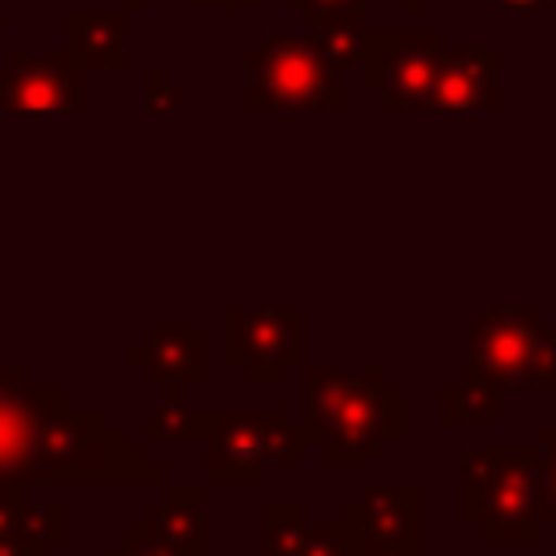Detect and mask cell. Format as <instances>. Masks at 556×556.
<instances>
[{"label": "cell", "instance_id": "cell-13", "mask_svg": "<svg viewBox=\"0 0 556 556\" xmlns=\"http://www.w3.org/2000/svg\"><path fill=\"white\" fill-rule=\"evenodd\" d=\"M65 52L83 74L117 70L126 61V9H70Z\"/></svg>", "mask_w": 556, "mask_h": 556}, {"label": "cell", "instance_id": "cell-10", "mask_svg": "<svg viewBox=\"0 0 556 556\" xmlns=\"http://www.w3.org/2000/svg\"><path fill=\"white\" fill-rule=\"evenodd\" d=\"M126 365L165 391L200 387L208 374V334L200 326H152L126 352Z\"/></svg>", "mask_w": 556, "mask_h": 556}, {"label": "cell", "instance_id": "cell-12", "mask_svg": "<svg viewBox=\"0 0 556 556\" xmlns=\"http://www.w3.org/2000/svg\"><path fill=\"white\" fill-rule=\"evenodd\" d=\"M500 104V52L495 48H443L430 109H495Z\"/></svg>", "mask_w": 556, "mask_h": 556}, {"label": "cell", "instance_id": "cell-19", "mask_svg": "<svg viewBox=\"0 0 556 556\" xmlns=\"http://www.w3.org/2000/svg\"><path fill=\"white\" fill-rule=\"evenodd\" d=\"M104 556H191V552H178L174 543H165V539H161L156 530H148L143 521H130V526L122 530V539L109 543Z\"/></svg>", "mask_w": 556, "mask_h": 556}, {"label": "cell", "instance_id": "cell-22", "mask_svg": "<svg viewBox=\"0 0 556 556\" xmlns=\"http://www.w3.org/2000/svg\"><path fill=\"white\" fill-rule=\"evenodd\" d=\"M187 9H265V0H187Z\"/></svg>", "mask_w": 556, "mask_h": 556}, {"label": "cell", "instance_id": "cell-1", "mask_svg": "<svg viewBox=\"0 0 556 556\" xmlns=\"http://www.w3.org/2000/svg\"><path fill=\"white\" fill-rule=\"evenodd\" d=\"M91 482L148 486L165 465L135 447L100 404H70L65 387H39L26 369H0V486Z\"/></svg>", "mask_w": 556, "mask_h": 556}, {"label": "cell", "instance_id": "cell-3", "mask_svg": "<svg viewBox=\"0 0 556 556\" xmlns=\"http://www.w3.org/2000/svg\"><path fill=\"white\" fill-rule=\"evenodd\" d=\"M460 517L482 543H539L547 534L543 460L530 443H482L460 460Z\"/></svg>", "mask_w": 556, "mask_h": 556}, {"label": "cell", "instance_id": "cell-14", "mask_svg": "<svg viewBox=\"0 0 556 556\" xmlns=\"http://www.w3.org/2000/svg\"><path fill=\"white\" fill-rule=\"evenodd\" d=\"M265 556H348L343 526H317L300 504L265 508Z\"/></svg>", "mask_w": 556, "mask_h": 556}, {"label": "cell", "instance_id": "cell-25", "mask_svg": "<svg viewBox=\"0 0 556 556\" xmlns=\"http://www.w3.org/2000/svg\"><path fill=\"white\" fill-rule=\"evenodd\" d=\"M4 26H9V13H4V9H0V30H4Z\"/></svg>", "mask_w": 556, "mask_h": 556}, {"label": "cell", "instance_id": "cell-20", "mask_svg": "<svg viewBox=\"0 0 556 556\" xmlns=\"http://www.w3.org/2000/svg\"><path fill=\"white\" fill-rule=\"evenodd\" d=\"M143 91H148V104L152 109H174L178 104V91L165 83V70H156V65L143 74Z\"/></svg>", "mask_w": 556, "mask_h": 556}, {"label": "cell", "instance_id": "cell-4", "mask_svg": "<svg viewBox=\"0 0 556 556\" xmlns=\"http://www.w3.org/2000/svg\"><path fill=\"white\" fill-rule=\"evenodd\" d=\"M204 482L213 486H252L274 465H300L308 439L287 421L278 404L248 408H213L204 417Z\"/></svg>", "mask_w": 556, "mask_h": 556}, {"label": "cell", "instance_id": "cell-17", "mask_svg": "<svg viewBox=\"0 0 556 556\" xmlns=\"http://www.w3.org/2000/svg\"><path fill=\"white\" fill-rule=\"evenodd\" d=\"M439 408H443V421H447V426H460V421L495 426V421H500V387L486 382V378L460 374V382H447V387H443Z\"/></svg>", "mask_w": 556, "mask_h": 556}, {"label": "cell", "instance_id": "cell-21", "mask_svg": "<svg viewBox=\"0 0 556 556\" xmlns=\"http://www.w3.org/2000/svg\"><path fill=\"white\" fill-rule=\"evenodd\" d=\"M495 13H539V9H556V0H482Z\"/></svg>", "mask_w": 556, "mask_h": 556}, {"label": "cell", "instance_id": "cell-6", "mask_svg": "<svg viewBox=\"0 0 556 556\" xmlns=\"http://www.w3.org/2000/svg\"><path fill=\"white\" fill-rule=\"evenodd\" d=\"M248 109H339L343 83L317 35H274L243 52Z\"/></svg>", "mask_w": 556, "mask_h": 556}, {"label": "cell", "instance_id": "cell-11", "mask_svg": "<svg viewBox=\"0 0 556 556\" xmlns=\"http://www.w3.org/2000/svg\"><path fill=\"white\" fill-rule=\"evenodd\" d=\"M348 543H421V486L417 482H378L365 486L343 513Z\"/></svg>", "mask_w": 556, "mask_h": 556}, {"label": "cell", "instance_id": "cell-24", "mask_svg": "<svg viewBox=\"0 0 556 556\" xmlns=\"http://www.w3.org/2000/svg\"><path fill=\"white\" fill-rule=\"evenodd\" d=\"M143 4H148V0H126V9H143Z\"/></svg>", "mask_w": 556, "mask_h": 556}, {"label": "cell", "instance_id": "cell-23", "mask_svg": "<svg viewBox=\"0 0 556 556\" xmlns=\"http://www.w3.org/2000/svg\"><path fill=\"white\" fill-rule=\"evenodd\" d=\"M421 4H426V0H404V9H421Z\"/></svg>", "mask_w": 556, "mask_h": 556}, {"label": "cell", "instance_id": "cell-18", "mask_svg": "<svg viewBox=\"0 0 556 556\" xmlns=\"http://www.w3.org/2000/svg\"><path fill=\"white\" fill-rule=\"evenodd\" d=\"M287 9L304 22V30H326L339 22H365L361 0H287Z\"/></svg>", "mask_w": 556, "mask_h": 556}, {"label": "cell", "instance_id": "cell-2", "mask_svg": "<svg viewBox=\"0 0 556 556\" xmlns=\"http://www.w3.org/2000/svg\"><path fill=\"white\" fill-rule=\"evenodd\" d=\"M300 430L326 465H378L404 443V391L378 365H308Z\"/></svg>", "mask_w": 556, "mask_h": 556}, {"label": "cell", "instance_id": "cell-5", "mask_svg": "<svg viewBox=\"0 0 556 556\" xmlns=\"http://www.w3.org/2000/svg\"><path fill=\"white\" fill-rule=\"evenodd\" d=\"M465 374L495 387H556V326L543 308H482L465 334Z\"/></svg>", "mask_w": 556, "mask_h": 556}, {"label": "cell", "instance_id": "cell-9", "mask_svg": "<svg viewBox=\"0 0 556 556\" xmlns=\"http://www.w3.org/2000/svg\"><path fill=\"white\" fill-rule=\"evenodd\" d=\"M87 91V74L70 61L65 48L56 52H30L13 48L0 61V109H78Z\"/></svg>", "mask_w": 556, "mask_h": 556}, {"label": "cell", "instance_id": "cell-16", "mask_svg": "<svg viewBox=\"0 0 556 556\" xmlns=\"http://www.w3.org/2000/svg\"><path fill=\"white\" fill-rule=\"evenodd\" d=\"M204 417H208V404H191L182 391H169L148 413L143 447H156V443H200L204 439Z\"/></svg>", "mask_w": 556, "mask_h": 556}, {"label": "cell", "instance_id": "cell-7", "mask_svg": "<svg viewBox=\"0 0 556 556\" xmlns=\"http://www.w3.org/2000/svg\"><path fill=\"white\" fill-rule=\"evenodd\" d=\"M222 343L226 365L248 387H278L304 361V308H226Z\"/></svg>", "mask_w": 556, "mask_h": 556}, {"label": "cell", "instance_id": "cell-15", "mask_svg": "<svg viewBox=\"0 0 556 556\" xmlns=\"http://www.w3.org/2000/svg\"><path fill=\"white\" fill-rule=\"evenodd\" d=\"M178 552L204 556V486H169L161 504H148L139 517Z\"/></svg>", "mask_w": 556, "mask_h": 556}, {"label": "cell", "instance_id": "cell-8", "mask_svg": "<svg viewBox=\"0 0 556 556\" xmlns=\"http://www.w3.org/2000/svg\"><path fill=\"white\" fill-rule=\"evenodd\" d=\"M439 56H443V35L430 26L426 30H369L365 56L356 70L365 87L382 96L387 109H430Z\"/></svg>", "mask_w": 556, "mask_h": 556}]
</instances>
